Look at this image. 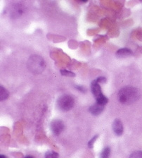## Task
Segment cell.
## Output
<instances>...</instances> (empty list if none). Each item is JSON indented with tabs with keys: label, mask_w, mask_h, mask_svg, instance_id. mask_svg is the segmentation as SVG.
<instances>
[{
	"label": "cell",
	"mask_w": 142,
	"mask_h": 158,
	"mask_svg": "<svg viewBox=\"0 0 142 158\" xmlns=\"http://www.w3.org/2000/svg\"><path fill=\"white\" fill-rule=\"evenodd\" d=\"M118 100L122 105H129L137 102L140 97L138 89L133 86H125L121 88L118 94Z\"/></svg>",
	"instance_id": "cell-1"
},
{
	"label": "cell",
	"mask_w": 142,
	"mask_h": 158,
	"mask_svg": "<svg viewBox=\"0 0 142 158\" xmlns=\"http://www.w3.org/2000/svg\"><path fill=\"white\" fill-rule=\"evenodd\" d=\"M27 68L35 74H40L45 68V61L38 55H33L27 61Z\"/></svg>",
	"instance_id": "cell-2"
},
{
	"label": "cell",
	"mask_w": 142,
	"mask_h": 158,
	"mask_svg": "<svg viewBox=\"0 0 142 158\" xmlns=\"http://www.w3.org/2000/svg\"><path fill=\"white\" fill-rule=\"evenodd\" d=\"M57 105L61 110L67 112L70 110L74 107L75 100L70 95H64L59 98Z\"/></svg>",
	"instance_id": "cell-3"
},
{
	"label": "cell",
	"mask_w": 142,
	"mask_h": 158,
	"mask_svg": "<svg viewBox=\"0 0 142 158\" xmlns=\"http://www.w3.org/2000/svg\"><path fill=\"white\" fill-rule=\"evenodd\" d=\"M50 127H51V129L55 136H59L65 129L64 123L59 119H55L52 121Z\"/></svg>",
	"instance_id": "cell-4"
},
{
	"label": "cell",
	"mask_w": 142,
	"mask_h": 158,
	"mask_svg": "<svg viewBox=\"0 0 142 158\" xmlns=\"http://www.w3.org/2000/svg\"><path fill=\"white\" fill-rule=\"evenodd\" d=\"M26 12V7L21 4H16L13 6L11 10V16L13 18L21 17Z\"/></svg>",
	"instance_id": "cell-5"
},
{
	"label": "cell",
	"mask_w": 142,
	"mask_h": 158,
	"mask_svg": "<svg viewBox=\"0 0 142 158\" xmlns=\"http://www.w3.org/2000/svg\"><path fill=\"white\" fill-rule=\"evenodd\" d=\"M91 90L94 96V97L96 98V100H97L98 98H100L101 97H102V96L104 95L102 93L101 88L99 83H98L96 80L91 82Z\"/></svg>",
	"instance_id": "cell-6"
},
{
	"label": "cell",
	"mask_w": 142,
	"mask_h": 158,
	"mask_svg": "<svg viewBox=\"0 0 142 158\" xmlns=\"http://www.w3.org/2000/svg\"><path fill=\"white\" fill-rule=\"evenodd\" d=\"M113 131L115 132V134L118 136H121V135L123 134L124 129H123L122 123V121H121L120 119H115L113 121Z\"/></svg>",
	"instance_id": "cell-7"
},
{
	"label": "cell",
	"mask_w": 142,
	"mask_h": 158,
	"mask_svg": "<svg viewBox=\"0 0 142 158\" xmlns=\"http://www.w3.org/2000/svg\"><path fill=\"white\" fill-rule=\"evenodd\" d=\"M104 107L105 106H104V105L96 103V104L91 105V106L89 107V111L91 114H93V115L97 116L102 113V112L104 111Z\"/></svg>",
	"instance_id": "cell-8"
},
{
	"label": "cell",
	"mask_w": 142,
	"mask_h": 158,
	"mask_svg": "<svg viewBox=\"0 0 142 158\" xmlns=\"http://www.w3.org/2000/svg\"><path fill=\"white\" fill-rule=\"evenodd\" d=\"M132 54V51L128 48H122L118 50L116 52V56L118 58H123V57H129Z\"/></svg>",
	"instance_id": "cell-9"
},
{
	"label": "cell",
	"mask_w": 142,
	"mask_h": 158,
	"mask_svg": "<svg viewBox=\"0 0 142 158\" xmlns=\"http://www.w3.org/2000/svg\"><path fill=\"white\" fill-rule=\"evenodd\" d=\"M9 93L3 86H0V100L3 101V100L7 99L9 97Z\"/></svg>",
	"instance_id": "cell-10"
},
{
	"label": "cell",
	"mask_w": 142,
	"mask_h": 158,
	"mask_svg": "<svg viewBox=\"0 0 142 158\" xmlns=\"http://www.w3.org/2000/svg\"><path fill=\"white\" fill-rule=\"evenodd\" d=\"M45 158H59V154L55 151H48L45 154Z\"/></svg>",
	"instance_id": "cell-11"
},
{
	"label": "cell",
	"mask_w": 142,
	"mask_h": 158,
	"mask_svg": "<svg viewBox=\"0 0 142 158\" xmlns=\"http://www.w3.org/2000/svg\"><path fill=\"white\" fill-rule=\"evenodd\" d=\"M110 153H111V149L109 148H106L102 151L101 154V158H108Z\"/></svg>",
	"instance_id": "cell-12"
},
{
	"label": "cell",
	"mask_w": 142,
	"mask_h": 158,
	"mask_svg": "<svg viewBox=\"0 0 142 158\" xmlns=\"http://www.w3.org/2000/svg\"><path fill=\"white\" fill-rule=\"evenodd\" d=\"M130 158H142V151H135L132 152Z\"/></svg>",
	"instance_id": "cell-13"
},
{
	"label": "cell",
	"mask_w": 142,
	"mask_h": 158,
	"mask_svg": "<svg viewBox=\"0 0 142 158\" xmlns=\"http://www.w3.org/2000/svg\"><path fill=\"white\" fill-rule=\"evenodd\" d=\"M61 74L62 75H66V76H70V77H73L75 75L74 73L66 70H61Z\"/></svg>",
	"instance_id": "cell-14"
},
{
	"label": "cell",
	"mask_w": 142,
	"mask_h": 158,
	"mask_svg": "<svg viewBox=\"0 0 142 158\" xmlns=\"http://www.w3.org/2000/svg\"><path fill=\"white\" fill-rule=\"evenodd\" d=\"M98 137V135H96L95 136H94L93 138H91V139L90 140V141H89V143H88V147H89V148H93L94 144L96 140L97 139Z\"/></svg>",
	"instance_id": "cell-15"
},
{
	"label": "cell",
	"mask_w": 142,
	"mask_h": 158,
	"mask_svg": "<svg viewBox=\"0 0 142 158\" xmlns=\"http://www.w3.org/2000/svg\"><path fill=\"white\" fill-rule=\"evenodd\" d=\"M96 81H97L98 83H105L106 82V79L105 77L101 76L97 78V79Z\"/></svg>",
	"instance_id": "cell-16"
},
{
	"label": "cell",
	"mask_w": 142,
	"mask_h": 158,
	"mask_svg": "<svg viewBox=\"0 0 142 158\" xmlns=\"http://www.w3.org/2000/svg\"><path fill=\"white\" fill-rule=\"evenodd\" d=\"M75 88H76L77 90H78V91H80V92H82V93H84V92H86L85 88H84L83 86H75Z\"/></svg>",
	"instance_id": "cell-17"
},
{
	"label": "cell",
	"mask_w": 142,
	"mask_h": 158,
	"mask_svg": "<svg viewBox=\"0 0 142 158\" xmlns=\"http://www.w3.org/2000/svg\"><path fill=\"white\" fill-rule=\"evenodd\" d=\"M25 158H35V157H33V156H31V155H27V156L25 157Z\"/></svg>",
	"instance_id": "cell-18"
},
{
	"label": "cell",
	"mask_w": 142,
	"mask_h": 158,
	"mask_svg": "<svg viewBox=\"0 0 142 158\" xmlns=\"http://www.w3.org/2000/svg\"><path fill=\"white\" fill-rule=\"evenodd\" d=\"M0 158H7V157H6L5 156V155H0Z\"/></svg>",
	"instance_id": "cell-19"
}]
</instances>
